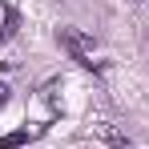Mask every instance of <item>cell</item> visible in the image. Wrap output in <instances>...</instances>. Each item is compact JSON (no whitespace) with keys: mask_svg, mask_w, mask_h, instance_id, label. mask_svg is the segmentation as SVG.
Instances as JSON below:
<instances>
[{"mask_svg":"<svg viewBox=\"0 0 149 149\" xmlns=\"http://www.w3.org/2000/svg\"><path fill=\"white\" fill-rule=\"evenodd\" d=\"M24 141H28V133H24V129H16V133H8V137L0 141V149H20Z\"/></svg>","mask_w":149,"mask_h":149,"instance_id":"3957f363","label":"cell"},{"mask_svg":"<svg viewBox=\"0 0 149 149\" xmlns=\"http://www.w3.org/2000/svg\"><path fill=\"white\" fill-rule=\"evenodd\" d=\"M16 32H20V12H12V8H8V16H4V28H0V45H4V40H12Z\"/></svg>","mask_w":149,"mask_h":149,"instance_id":"7a4b0ae2","label":"cell"},{"mask_svg":"<svg viewBox=\"0 0 149 149\" xmlns=\"http://www.w3.org/2000/svg\"><path fill=\"white\" fill-rule=\"evenodd\" d=\"M56 40L69 49V56H73V61H81V65H93L89 56H93V49H97V40H93L89 32H81V28H61V32H56Z\"/></svg>","mask_w":149,"mask_h":149,"instance_id":"6da1fadb","label":"cell"},{"mask_svg":"<svg viewBox=\"0 0 149 149\" xmlns=\"http://www.w3.org/2000/svg\"><path fill=\"white\" fill-rule=\"evenodd\" d=\"M4 101H8V85L0 81V105H4Z\"/></svg>","mask_w":149,"mask_h":149,"instance_id":"277c9868","label":"cell"}]
</instances>
